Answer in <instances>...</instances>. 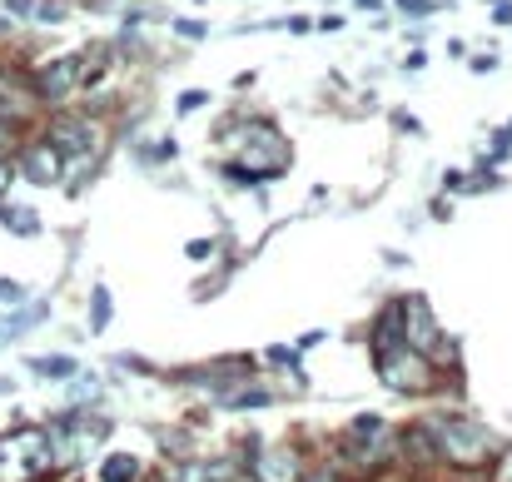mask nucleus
<instances>
[{
    "mask_svg": "<svg viewBox=\"0 0 512 482\" xmlns=\"http://www.w3.org/2000/svg\"><path fill=\"white\" fill-rule=\"evenodd\" d=\"M373 368H378V383L403 393V398H418L438 383V368L428 353H418L413 343L403 338H388V343H373Z\"/></svg>",
    "mask_w": 512,
    "mask_h": 482,
    "instance_id": "obj_1",
    "label": "nucleus"
},
{
    "mask_svg": "<svg viewBox=\"0 0 512 482\" xmlns=\"http://www.w3.org/2000/svg\"><path fill=\"white\" fill-rule=\"evenodd\" d=\"M55 473L50 428H15L0 438V482H40Z\"/></svg>",
    "mask_w": 512,
    "mask_h": 482,
    "instance_id": "obj_2",
    "label": "nucleus"
},
{
    "mask_svg": "<svg viewBox=\"0 0 512 482\" xmlns=\"http://www.w3.org/2000/svg\"><path fill=\"white\" fill-rule=\"evenodd\" d=\"M428 428H433V438H438V458H448V463L463 468V473L488 468V463L498 458V438H493L483 423H473V418H438V423H428Z\"/></svg>",
    "mask_w": 512,
    "mask_h": 482,
    "instance_id": "obj_3",
    "label": "nucleus"
},
{
    "mask_svg": "<svg viewBox=\"0 0 512 482\" xmlns=\"http://www.w3.org/2000/svg\"><path fill=\"white\" fill-rule=\"evenodd\" d=\"M30 85H35V100H45V105H65V100H75L80 90H90L85 65H80V50L45 60V65L30 75Z\"/></svg>",
    "mask_w": 512,
    "mask_h": 482,
    "instance_id": "obj_4",
    "label": "nucleus"
},
{
    "mask_svg": "<svg viewBox=\"0 0 512 482\" xmlns=\"http://www.w3.org/2000/svg\"><path fill=\"white\" fill-rule=\"evenodd\" d=\"M45 140L70 160V155H100L105 150V130H100V120L95 115H55L50 125H45Z\"/></svg>",
    "mask_w": 512,
    "mask_h": 482,
    "instance_id": "obj_5",
    "label": "nucleus"
},
{
    "mask_svg": "<svg viewBox=\"0 0 512 482\" xmlns=\"http://www.w3.org/2000/svg\"><path fill=\"white\" fill-rule=\"evenodd\" d=\"M398 314H403V343H413V348L428 353V358L443 348V328H438V319H433V309H428L423 294L398 299Z\"/></svg>",
    "mask_w": 512,
    "mask_h": 482,
    "instance_id": "obj_6",
    "label": "nucleus"
},
{
    "mask_svg": "<svg viewBox=\"0 0 512 482\" xmlns=\"http://www.w3.org/2000/svg\"><path fill=\"white\" fill-rule=\"evenodd\" d=\"M15 174H25L30 184H60L65 179V155L40 135V140H25L15 150Z\"/></svg>",
    "mask_w": 512,
    "mask_h": 482,
    "instance_id": "obj_7",
    "label": "nucleus"
},
{
    "mask_svg": "<svg viewBox=\"0 0 512 482\" xmlns=\"http://www.w3.org/2000/svg\"><path fill=\"white\" fill-rule=\"evenodd\" d=\"M35 105H40V100H35V85H30V75H20V70H5V65H0V120H10V125H25Z\"/></svg>",
    "mask_w": 512,
    "mask_h": 482,
    "instance_id": "obj_8",
    "label": "nucleus"
},
{
    "mask_svg": "<svg viewBox=\"0 0 512 482\" xmlns=\"http://www.w3.org/2000/svg\"><path fill=\"white\" fill-rule=\"evenodd\" d=\"M304 478V458L299 448H254V482H299Z\"/></svg>",
    "mask_w": 512,
    "mask_h": 482,
    "instance_id": "obj_9",
    "label": "nucleus"
},
{
    "mask_svg": "<svg viewBox=\"0 0 512 482\" xmlns=\"http://www.w3.org/2000/svg\"><path fill=\"white\" fill-rule=\"evenodd\" d=\"M249 358H224V363H209V368H194V373H184V383H194V388H214V398L219 393H229V388H239V383H249Z\"/></svg>",
    "mask_w": 512,
    "mask_h": 482,
    "instance_id": "obj_10",
    "label": "nucleus"
},
{
    "mask_svg": "<svg viewBox=\"0 0 512 482\" xmlns=\"http://www.w3.org/2000/svg\"><path fill=\"white\" fill-rule=\"evenodd\" d=\"M398 448H403V458H408L413 468H428V463H438V438H433V428H428V423H413V428H403Z\"/></svg>",
    "mask_w": 512,
    "mask_h": 482,
    "instance_id": "obj_11",
    "label": "nucleus"
},
{
    "mask_svg": "<svg viewBox=\"0 0 512 482\" xmlns=\"http://www.w3.org/2000/svg\"><path fill=\"white\" fill-rule=\"evenodd\" d=\"M234 478H239V468L229 458H189L174 473V482H234Z\"/></svg>",
    "mask_w": 512,
    "mask_h": 482,
    "instance_id": "obj_12",
    "label": "nucleus"
},
{
    "mask_svg": "<svg viewBox=\"0 0 512 482\" xmlns=\"http://www.w3.org/2000/svg\"><path fill=\"white\" fill-rule=\"evenodd\" d=\"M0 224H5L10 234H20V239H35V234H40V214H35L30 204H10V199H0Z\"/></svg>",
    "mask_w": 512,
    "mask_h": 482,
    "instance_id": "obj_13",
    "label": "nucleus"
},
{
    "mask_svg": "<svg viewBox=\"0 0 512 482\" xmlns=\"http://www.w3.org/2000/svg\"><path fill=\"white\" fill-rule=\"evenodd\" d=\"M214 403H219V408H234V413H244V408H269V403H274V393H269V388H249V383H239V388L219 393Z\"/></svg>",
    "mask_w": 512,
    "mask_h": 482,
    "instance_id": "obj_14",
    "label": "nucleus"
},
{
    "mask_svg": "<svg viewBox=\"0 0 512 482\" xmlns=\"http://www.w3.org/2000/svg\"><path fill=\"white\" fill-rule=\"evenodd\" d=\"M140 458L135 453H110L105 463H100V482H140Z\"/></svg>",
    "mask_w": 512,
    "mask_h": 482,
    "instance_id": "obj_15",
    "label": "nucleus"
},
{
    "mask_svg": "<svg viewBox=\"0 0 512 482\" xmlns=\"http://www.w3.org/2000/svg\"><path fill=\"white\" fill-rule=\"evenodd\" d=\"M30 373H35V378H75L80 363L65 358V353H45V358H30Z\"/></svg>",
    "mask_w": 512,
    "mask_h": 482,
    "instance_id": "obj_16",
    "label": "nucleus"
},
{
    "mask_svg": "<svg viewBox=\"0 0 512 482\" xmlns=\"http://www.w3.org/2000/svg\"><path fill=\"white\" fill-rule=\"evenodd\" d=\"M115 319V299H110V289H95L90 294V333H105Z\"/></svg>",
    "mask_w": 512,
    "mask_h": 482,
    "instance_id": "obj_17",
    "label": "nucleus"
},
{
    "mask_svg": "<svg viewBox=\"0 0 512 482\" xmlns=\"http://www.w3.org/2000/svg\"><path fill=\"white\" fill-rule=\"evenodd\" d=\"M35 20L60 25V20H65V5H60V0H35Z\"/></svg>",
    "mask_w": 512,
    "mask_h": 482,
    "instance_id": "obj_18",
    "label": "nucleus"
},
{
    "mask_svg": "<svg viewBox=\"0 0 512 482\" xmlns=\"http://www.w3.org/2000/svg\"><path fill=\"white\" fill-rule=\"evenodd\" d=\"M30 294H25V284H15V279H0V304H10V309H20Z\"/></svg>",
    "mask_w": 512,
    "mask_h": 482,
    "instance_id": "obj_19",
    "label": "nucleus"
},
{
    "mask_svg": "<svg viewBox=\"0 0 512 482\" xmlns=\"http://www.w3.org/2000/svg\"><path fill=\"white\" fill-rule=\"evenodd\" d=\"M264 358H269V363H279V368H289V373H299V348H269Z\"/></svg>",
    "mask_w": 512,
    "mask_h": 482,
    "instance_id": "obj_20",
    "label": "nucleus"
},
{
    "mask_svg": "<svg viewBox=\"0 0 512 482\" xmlns=\"http://www.w3.org/2000/svg\"><path fill=\"white\" fill-rule=\"evenodd\" d=\"M15 150H20V130H15V125H10V120H0V155H5V160H10V155H15Z\"/></svg>",
    "mask_w": 512,
    "mask_h": 482,
    "instance_id": "obj_21",
    "label": "nucleus"
},
{
    "mask_svg": "<svg viewBox=\"0 0 512 482\" xmlns=\"http://www.w3.org/2000/svg\"><path fill=\"white\" fill-rule=\"evenodd\" d=\"M160 443H165V453H174V458H189L194 453V443H184V433H160Z\"/></svg>",
    "mask_w": 512,
    "mask_h": 482,
    "instance_id": "obj_22",
    "label": "nucleus"
},
{
    "mask_svg": "<svg viewBox=\"0 0 512 482\" xmlns=\"http://www.w3.org/2000/svg\"><path fill=\"white\" fill-rule=\"evenodd\" d=\"M204 100H209V95H204V90H184V95H179V100H174V110H179V115H189V110H199V105H204Z\"/></svg>",
    "mask_w": 512,
    "mask_h": 482,
    "instance_id": "obj_23",
    "label": "nucleus"
},
{
    "mask_svg": "<svg viewBox=\"0 0 512 482\" xmlns=\"http://www.w3.org/2000/svg\"><path fill=\"white\" fill-rule=\"evenodd\" d=\"M184 254H189L194 264H204V259L214 254V239H194V244H184Z\"/></svg>",
    "mask_w": 512,
    "mask_h": 482,
    "instance_id": "obj_24",
    "label": "nucleus"
},
{
    "mask_svg": "<svg viewBox=\"0 0 512 482\" xmlns=\"http://www.w3.org/2000/svg\"><path fill=\"white\" fill-rule=\"evenodd\" d=\"M398 5H403V15H413V20H423V15H433V10H438L433 0H398Z\"/></svg>",
    "mask_w": 512,
    "mask_h": 482,
    "instance_id": "obj_25",
    "label": "nucleus"
},
{
    "mask_svg": "<svg viewBox=\"0 0 512 482\" xmlns=\"http://www.w3.org/2000/svg\"><path fill=\"white\" fill-rule=\"evenodd\" d=\"M5 10L20 15V20H35V0H5Z\"/></svg>",
    "mask_w": 512,
    "mask_h": 482,
    "instance_id": "obj_26",
    "label": "nucleus"
},
{
    "mask_svg": "<svg viewBox=\"0 0 512 482\" xmlns=\"http://www.w3.org/2000/svg\"><path fill=\"white\" fill-rule=\"evenodd\" d=\"M10 184H15V164L0 155V199H5V189H10Z\"/></svg>",
    "mask_w": 512,
    "mask_h": 482,
    "instance_id": "obj_27",
    "label": "nucleus"
},
{
    "mask_svg": "<svg viewBox=\"0 0 512 482\" xmlns=\"http://www.w3.org/2000/svg\"><path fill=\"white\" fill-rule=\"evenodd\" d=\"M174 30H179V35H189V40H199V35H204V25H199V20H174Z\"/></svg>",
    "mask_w": 512,
    "mask_h": 482,
    "instance_id": "obj_28",
    "label": "nucleus"
},
{
    "mask_svg": "<svg viewBox=\"0 0 512 482\" xmlns=\"http://www.w3.org/2000/svg\"><path fill=\"white\" fill-rule=\"evenodd\" d=\"M503 150H512V125H503V130L493 135V155H503Z\"/></svg>",
    "mask_w": 512,
    "mask_h": 482,
    "instance_id": "obj_29",
    "label": "nucleus"
},
{
    "mask_svg": "<svg viewBox=\"0 0 512 482\" xmlns=\"http://www.w3.org/2000/svg\"><path fill=\"white\" fill-rule=\"evenodd\" d=\"M493 25H512V0H498V5H493Z\"/></svg>",
    "mask_w": 512,
    "mask_h": 482,
    "instance_id": "obj_30",
    "label": "nucleus"
},
{
    "mask_svg": "<svg viewBox=\"0 0 512 482\" xmlns=\"http://www.w3.org/2000/svg\"><path fill=\"white\" fill-rule=\"evenodd\" d=\"M498 482H512V448L498 458Z\"/></svg>",
    "mask_w": 512,
    "mask_h": 482,
    "instance_id": "obj_31",
    "label": "nucleus"
},
{
    "mask_svg": "<svg viewBox=\"0 0 512 482\" xmlns=\"http://www.w3.org/2000/svg\"><path fill=\"white\" fill-rule=\"evenodd\" d=\"M299 482H339L334 473H314V478H299Z\"/></svg>",
    "mask_w": 512,
    "mask_h": 482,
    "instance_id": "obj_32",
    "label": "nucleus"
}]
</instances>
